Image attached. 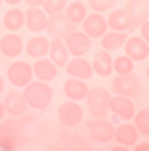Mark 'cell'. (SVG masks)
I'll return each instance as SVG.
<instances>
[{
	"instance_id": "cell-24",
	"label": "cell",
	"mask_w": 149,
	"mask_h": 151,
	"mask_svg": "<svg viewBox=\"0 0 149 151\" xmlns=\"http://www.w3.org/2000/svg\"><path fill=\"white\" fill-rule=\"evenodd\" d=\"M93 72L97 77H111L113 75V57L108 50H99L93 54Z\"/></svg>"
},
{
	"instance_id": "cell-7",
	"label": "cell",
	"mask_w": 149,
	"mask_h": 151,
	"mask_svg": "<svg viewBox=\"0 0 149 151\" xmlns=\"http://www.w3.org/2000/svg\"><path fill=\"white\" fill-rule=\"evenodd\" d=\"M34 79V68H32V63L27 61H12V65L7 68V81L12 83L14 88H25L27 83Z\"/></svg>"
},
{
	"instance_id": "cell-22",
	"label": "cell",
	"mask_w": 149,
	"mask_h": 151,
	"mask_svg": "<svg viewBox=\"0 0 149 151\" xmlns=\"http://www.w3.org/2000/svg\"><path fill=\"white\" fill-rule=\"evenodd\" d=\"M138 138H140V133H138V129L133 124H118L115 126V135H113V140L118 142V145L127 147V149H131V147L138 142Z\"/></svg>"
},
{
	"instance_id": "cell-32",
	"label": "cell",
	"mask_w": 149,
	"mask_h": 151,
	"mask_svg": "<svg viewBox=\"0 0 149 151\" xmlns=\"http://www.w3.org/2000/svg\"><path fill=\"white\" fill-rule=\"evenodd\" d=\"M59 140H70V145L72 147H81V149H88V138H84V135H68V129L63 126V131L59 133Z\"/></svg>"
},
{
	"instance_id": "cell-28",
	"label": "cell",
	"mask_w": 149,
	"mask_h": 151,
	"mask_svg": "<svg viewBox=\"0 0 149 151\" xmlns=\"http://www.w3.org/2000/svg\"><path fill=\"white\" fill-rule=\"evenodd\" d=\"M136 68V61L129 57V54H120V57L113 59V72L115 75H129Z\"/></svg>"
},
{
	"instance_id": "cell-36",
	"label": "cell",
	"mask_w": 149,
	"mask_h": 151,
	"mask_svg": "<svg viewBox=\"0 0 149 151\" xmlns=\"http://www.w3.org/2000/svg\"><path fill=\"white\" fill-rule=\"evenodd\" d=\"M20 2H25V0H5V5L9 7H20Z\"/></svg>"
},
{
	"instance_id": "cell-31",
	"label": "cell",
	"mask_w": 149,
	"mask_h": 151,
	"mask_svg": "<svg viewBox=\"0 0 149 151\" xmlns=\"http://www.w3.org/2000/svg\"><path fill=\"white\" fill-rule=\"evenodd\" d=\"M68 2L70 0H43V9H45V14L48 16H52V14H61L66 7H68Z\"/></svg>"
},
{
	"instance_id": "cell-10",
	"label": "cell",
	"mask_w": 149,
	"mask_h": 151,
	"mask_svg": "<svg viewBox=\"0 0 149 151\" xmlns=\"http://www.w3.org/2000/svg\"><path fill=\"white\" fill-rule=\"evenodd\" d=\"M108 111H111L118 120L129 122V120H133V115H136V104H133L131 97L113 95V97H111V104H108Z\"/></svg>"
},
{
	"instance_id": "cell-6",
	"label": "cell",
	"mask_w": 149,
	"mask_h": 151,
	"mask_svg": "<svg viewBox=\"0 0 149 151\" xmlns=\"http://www.w3.org/2000/svg\"><path fill=\"white\" fill-rule=\"evenodd\" d=\"M140 90H142V83H140V79H138L133 72H129V75H115L111 81V93L113 95H122V97H138L140 95Z\"/></svg>"
},
{
	"instance_id": "cell-30",
	"label": "cell",
	"mask_w": 149,
	"mask_h": 151,
	"mask_svg": "<svg viewBox=\"0 0 149 151\" xmlns=\"http://www.w3.org/2000/svg\"><path fill=\"white\" fill-rule=\"evenodd\" d=\"M86 5L90 12H97V14H108L113 7L118 5V0H86Z\"/></svg>"
},
{
	"instance_id": "cell-40",
	"label": "cell",
	"mask_w": 149,
	"mask_h": 151,
	"mask_svg": "<svg viewBox=\"0 0 149 151\" xmlns=\"http://www.w3.org/2000/svg\"><path fill=\"white\" fill-rule=\"evenodd\" d=\"M2 2H5V0H0V7H2Z\"/></svg>"
},
{
	"instance_id": "cell-12",
	"label": "cell",
	"mask_w": 149,
	"mask_h": 151,
	"mask_svg": "<svg viewBox=\"0 0 149 151\" xmlns=\"http://www.w3.org/2000/svg\"><path fill=\"white\" fill-rule=\"evenodd\" d=\"M2 104L7 108V115H12V117H23L27 113V108H30V104L25 99V93H20V90H9L5 95Z\"/></svg>"
},
{
	"instance_id": "cell-35",
	"label": "cell",
	"mask_w": 149,
	"mask_h": 151,
	"mask_svg": "<svg viewBox=\"0 0 149 151\" xmlns=\"http://www.w3.org/2000/svg\"><path fill=\"white\" fill-rule=\"evenodd\" d=\"M27 2V7H41L43 5V0H25Z\"/></svg>"
},
{
	"instance_id": "cell-25",
	"label": "cell",
	"mask_w": 149,
	"mask_h": 151,
	"mask_svg": "<svg viewBox=\"0 0 149 151\" xmlns=\"http://www.w3.org/2000/svg\"><path fill=\"white\" fill-rule=\"evenodd\" d=\"M106 23H108V29H115V32H131L133 29L127 9H118V7H113L111 12H108Z\"/></svg>"
},
{
	"instance_id": "cell-5",
	"label": "cell",
	"mask_w": 149,
	"mask_h": 151,
	"mask_svg": "<svg viewBox=\"0 0 149 151\" xmlns=\"http://www.w3.org/2000/svg\"><path fill=\"white\" fill-rule=\"evenodd\" d=\"M84 101H86V106H88L90 117H106L108 104H111V93L106 88H90Z\"/></svg>"
},
{
	"instance_id": "cell-9",
	"label": "cell",
	"mask_w": 149,
	"mask_h": 151,
	"mask_svg": "<svg viewBox=\"0 0 149 151\" xmlns=\"http://www.w3.org/2000/svg\"><path fill=\"white\" fill-rule=\"evenodd\" d=\"M106 29H108L106 16L104 14H97V12H88V16L81 23V32L88 34L90 38H102L106 34Z\"/></svg>"
},
{
	"instance_id": "cell-29",
	"label": "cell",
	"mask_w": 149,
	"mask_h": 151,
	"mask_svg": "<svg viewBox=\"0 0 149 151\" xmlns=\"http://www.w3.org/2000/svg\"><path fill=\"white\" fill-rule=\"evenodd\" d=\"M133 126L138 129V133L140 135H147L149 138V108H145V111H136V115H133Z\"/></svg>"
},
{
	"instance_id": "cell-37",
	"label": "cell",
	"mask_w": 149,
	"mask_h": 151,
	"mask_svg": "<svg viewBox=\"0 0 149 151\" xmlns=\"http://www.w3.org/2000/svg\"><path fill=\"white\" fill-rule=\"evenodd\" d=\"M5 115H7V108H5V104L0 101V122H2V117H5Z\"/></svg>"
},
{
	"instance_id": "cell-27",
	"label": "cell",
	"mask_w": 149,
	"mask_h": 151,
	"mask_svg": "<svg viewBox=\"0 0 149 151\" xmlns=\"http://www.w3.org/2000/svg\"><path fill=\"white\" fill-rule=\"evenodd\" d=\"M88 12H90V9H88V5H86V2H79V0H70L68 7L63 9V14H66V16H68V18L72 20L77 27L84 23V18L88 16Z\"/></svg>"
},
{
	"instance_id": "cell-13",
	"label": "cell",
	"mask_w": 149,
	"mask_h": 151,
	"mask_svg": "<svg viewBox=\"0 0 149 151\" xmlns=\"http://www.w3.org/2000/svg\"><path fill=\"white\" fill-rule=\"evenodd\" d=\"M127 14H129L131 27L138 29L145 20H149V0H127Z\"/></svg>"
},
{
	"instance_id": "cell-17",
	"label": "cell",
	"mask_w": 149,
	"mask_h": 151,
	"mask_svg": "<svg viewBox=\"0 0 149 151\" xmlns=\"http://www.w3.org/2000/svg\"><path fill=\"white\" fill-rule=\"evenodd\" d=\"M61 88H63V95H66V99L84 101V99H86V95H88V90H90V86L86 83V79L68 77V79H66V83H63Z\"/></svg>"
},
{
	"instance_id": "cell-23",
	"label": "cell",
	"mask_w": 149,
	"mask_h": 151,
	"mask_svg": "<svg viewBox=\"0 0 149 151\" xmlns=\"http://www.w3.org/2000/svg\"><path fill=\"white\" fill-rule=\"evenodd\" d=\"M2 27L7 32H20L25 27V9L20 7H9L2 14Z\"/></svg>"
},
{
	"instance_id": "cell-1",
	"label": "cell",
	"mask_w": 149,
	"mask_h": 151,
	"mask_svg": "<svg viewBox=\"0 0 149 151\" xmlns=\"http://www.w3.org/2000/svg\"><path fill=\"white\" fill-rule=\"evenodd\" d=\"M23 93H25V99H27L30 108H34V111H45L52 104V86H50V81L32 79L23 88Z\"/></svg>"
},
{
	"instance_id": "cell-3",
	"label": "cell",
	"mask_w": 149,
	"mask_h": 151,
	"mask_svg": "<svg viewBox=\"0 0 149 151\" xmlns=\"http://www.w3.org/2000/svg\"><path fill=\"white\" fill-rule=\"evenodd\" d=\"M56 117H59V124L68 126V129H77V126L84 122V106L79 101L66 99L63 104H59L56 108Z\"/></svg>"
},
{
	"instance_id": "cell-15",
	"label": "cell",
	"mask_w": 149,
	"mask_h": 151,
	"mask_svg": "<svg viewBox=\"0 0 149 151\" xmlns=\"http://www.w3.org/2000/svg\"><path fill=\"white\" fill-rule=\"evenodd\" d=\"M0 52L7 59H18L20 52H25V41L16 32H9V34H5L0 38Z\"/></svg>"
},
{
	"instance_id": "cell-41",
	"label": "cell",
	"mask_w": 149,
	"mask_h": 151,
	"mask_svg": "<svg viewBox=\"0 0 149 151\" xmlns=\"http://www.w3.org/2000/svg\"><path fill=\"white\" fill-rule=\"evenodd\" d=\"M79 2H86V0H79Z\"/></svg>"
},
{
	"instance_id": "cell-8",
	"label": "cell",
	"mask_w": 149,
	"mask_h": 151,
	"mask_svg": "<svg viewBox=\"0 0 149 151\" xmlns=\"http://www.w3.org/2000/svg\"><path fill=\"white\" fill-rule=\"evenodd\" d=\"M74 29H77V25H74L63 12L61 14H52L48 18V27H45V32L50 34V38H63V41H66Z\"/></svg>"
},
{
	"instance_id": "cell-14",
	"label": "cell",
	"mask_w": 149,
	"mask_h": 151,
	"mask_svg": "<svg viewBox=\"0 0 149 151\" xmlns=\"http://www.w3.org/2000/svg\"><path fill=\"white\" fill-rule=\"evenodd\" d=\"M66 45H68L70 57H84L86 52H90V45H93V38L84 34V32L74 29L68 38H66Z\"/></svg>"
},
{
	"instance_id": "cell-21",
	"label": "cell",
	"mask_w": 149,
	"mask_h": 151,
	"mask_svg": "<svg viewBox=\"0 0 149 151\" xmlns=\"http://www.w3.org/2000/svg\"><path fill=\"white\" fill-rule=\"evenodd\" d=\"M48 57L52 59V63H54L56 68H66V63L70 61V52H68V45H66L63 38H52L50 41Z\"/></svg>"
},
{
	"instance_id": "cell-39",
	"label": "cell",
	"mask_w": 149,
	"mask_h": 151,
	"mask_svg": "<svg viewBox=\"0 0 149 151\" xmlns=\"http://www.w3.org/2000/svg\"><path fill=\"white\" fill-rule=\"evenodd\" d=\"M147 79H149V65H147Z\"/></svg>"
},
{
	"instance_id": "cell-4",
	"label": "cell",
	"mask_w": 149,
	"mask_h": 151,
	"mask_svg": "<svg viewBox=\"0 0 149 151\" xmlns=\"http://www.w3.org/2000/svg\"><path fill=\"white\" fill-rule=\"evenodd\" d=\"M86 131L90 142H111L115 135V124L106 117H90L86 122Z\"/></svg>"
},
{
	"instance_id": "cell-33",
	"label": "cell",
	"mask_w": 149,
	"mask_h": 151,
	"mask_svg": "<svg viewBox=\"0 0 149 151\" xmlns=\"http://www.w3.org/2000/svg\"><path fill=\"white\" fill-rule=\"evenodd\" d=\"M138 32H140V36H142L145 41H147V43H149V20H145L142 25L138 27Z\"/></svg>"
},
{
	"instance_id": "cell-2",
	"label": "cell",
	"mask_w": 149,
	"mask_h": 151,
	"mask_svg": "<svg viewBox=\"0 0 149 151\" xmlns=\"http://www.w3.org/2000/svg\"><path fill=\"white\" fill-rule=\"evenodd\" d=\"M25 142H27V135H25V129L20 122L9 120L0 124V149L14 151V149H20Z\"/></svg>"
},
{
	"instance_id": "cell-38",
	"label": "cell",
	"mask_w": 149,
	"mask_h": 151,
	"mask_svg": "<svg viewBox=\"0 0 149 151\" xmlns=\"http://www.w3.org/2000/svg\"><path fill=\"white\" fill-rule=\"evenodd\" d=\"M5 90V77H0V93Z\"/></svg>"
},
{
	"instance_id": "cell-26",
	"label": "cell",
	"mask_w": 149,
	"mask_h": 151,
	"mask_svg": "<svg viewBox=\"0 0 149 151\" xmlns=\"http://www.w3.org/2000/svg\"><path fill=\"white\" fill-rule=\"evenodd\" d=\"M129 38L127 32H115V29H106V34L99 41H102V50H108V52H115V50H122L124 41Z\"/></svg>"
},
{
	"instance_id": "cell-16",
	"label": "cell",
	"mask_w": 149,
	"mask_h": 151,
	"mask_svg": "<svg viewBox=\"0 0 149 151\" xmlns=\"http://www.w3.org/2000/svg\"><path fill=\"white\" fill-rule=\"evenodd\" d=\"M124 54H129L133 61H147L149 57V43L142 36H129L122 45Z\"/></svg>"
},
{
	"instance_id": "cell-34",
	"label": "cell",
	"mask_w": 149,
	"mask_h": 151,
	"mask_svg": "<svg viewBox=\"0 0 149 151\" xmlns=\"http://www.w3.org/2000/svg\"><path fill=\"white\" fill-rule=\"evenodd\" d=\"M131 149H136V151H149V142H136Z\"/></svg>"
},
{
	"instance_id": "cell-19",
	"label": "cell",
	"mask_w": 149,
	"mask_h": 151,
	"mask_svg": "<svg viewBox=\"0 0 149 151\" xmlns=\"http://www.w3.org/2000/svg\"><path fill=\"white\" fill-rule=\"evenodd\" d=\"M66 72L68 77H77V79H90L93 77V63H88L84 57H70V61L66 63Z\"/></svg>"
},
{
	"instance_id": "cell-20",
	"label": "cell",
	"mask_w": 149,
	"mask_h": 151,
	"mask_svg": "<svg viewBox=\"0 0 149 151\" xmlns=\"http://www.w3.org/2000/svg\"><path fill=\"white\" fill-rule=\"evenodd\" d=\"M32 68H34V79H41V81H52V79H56V72H59V68L52 63L50 57L34 59Z\"/></svg>"
},
{
	"instance_id": "cell-18",
	"label": "cell",
	"mask_w": 149,
	"mask_h": 151,
	"mask_svg": "<svg viewBox=\"0 0 149 151\" xmlns=\"http://www.w3.org/2000/svg\"><path fill=\"white\" fill-rule=\"evenodd\" d=\"M50 41H52V38L45 36V34H34V36L25 43V54H30L32 59L48 57V52H50Z\"/></svg>"
},
{
	"instance_id": "cell-11",
	"label": "cell",
	"mask_w": 149,
	"mask_h": 151,
	"mask_svg": "<svg viewBox=\"0 0 149 151\" xmlns=\"http://www.w3.org/2000/svg\"><path fill=\"white\" fill-rule=\"evenodd\" d=\"M48 14H45L43 7H27L25 9V27L32 32V34H43L45 27H48Z\"/></svg>"
}]
</instances>
